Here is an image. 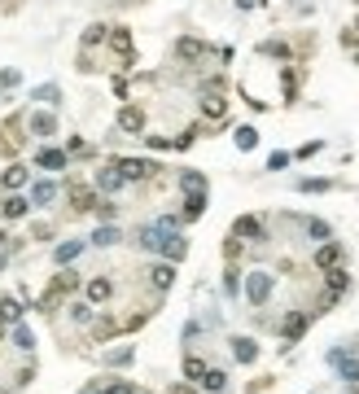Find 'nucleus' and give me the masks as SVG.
Returning <instances> with one entry per match:
<instances>
[{"mask_svg": "<svg viewBox=\"0 0 359 394\" xmlns=\"http://www.w3.org/2000/svg\"><path fill=\"white\" fill-rule=\"evenodd\" d=\"M101 386H105V381H92V386H83L79 394H101Z\"/></svg>", "mask_w": 359, "mask_h": 394, "instance_id": "nucleus-51", "label": "nucleus"}, {"mask_svg": "<svg viewBox=\"0 0 359 394\" xmlns=\"http://www.w3.org/2000/svg\"><path fill=\"white\" fill-rule=\"evenodd\" d=\"M70 153H88V145H83V140L75 136V140H70V145H66V158H70Z\"/></svg>", "mask_w": 359, "mask_h": 394, "instance_id": "nucleus-50", "label": "nucleus"}, {"mask_svg": "<svg viewBox=\"0 0 359 394\" xmlns=\"http://www.w3.org/2000/svg\"><path fill=\"white\" fill-rule=\"evenodd\" d=\"M171 394H197V390H188V386H171Z\"/></svg>", "mask_w": 359, "mask_h": 394, "instance_id": "nucleus-53", "label": "nucleus"}, {"mask_svg": "<svg viewBox=\"0 0 359 394\" xmlns=\"http://www.w3.org/2000/svg\"><path fill=\"white\" fill-rule=\"evenodd\" d=\"M123 184H127V180H123V175L114 171V162H110V166H101V171H97V193H118Z\"/></svg>", "mask_w": 359, "mask_h": 394, "instance_id": "nucleus-17", "label": "nucleus"}, {"mask_svg": "<svg viewBox=\"0 0 359 394\" xmlns=\"http://www.w3.org/2000/svg\"><path fill=\"white\" fill-rule=\"evenodd\" d=\"M66 149H53V145H44L40 153H35V166H40V171H66Z\"/></svg>", "mask_w": 359, "mask_h": 394, "instance_id": "nucleus-12", "label": "nucleus"}, {"mask_svg": "<svg viewBox=\"0 0 359 394\" xmlns=\"http://www.w3.org/2000/svg\"><path fill=\"white\" fill-rule=\"evenodd\" d=\"M27 131H31V136H40V140H49V136H57V118L49 110H35L27 118Z\"/></svg>", "mask_w": 359, "mask_h": 394, "instance_id": "nucleus-10", "label": "nucleus"}, {"mask_svg": "<svg viewBox=\"0 0 359 394\" xmlns=\"http://www.w3.org/2000/svg\"><path fill=\"white\" fill-rule=\"evenodd\" d=\"M145 145L149 149H171V140H166V136H145Z\"/></svg>", "mask_w": 359, "mask_h": 394, "instance_id": "nucleus-48", "label": "nucleus"}, {"mask_svg": "<svg viewBox=\"0 0 359 394\" xmlns=\"http://www.w3.org/2000/svg\"><path fill=\"white\" fill-rule=\"evenodd\" d=\"M101 394H136V386H131V381H105Z\"/></svg>", "mask_w": 359, "mask_h": 394, "instance_id": "nucleus-41", "label": "nucleus"}, {"mask_svg": "<svg viewBox=\"0 0 359 394\" xmlns=\"http://www.w3.org/2000/svg\"><path fill=\"white\" fill-rule=\"evenodd\" d=\"M224 294H228V298L241 294V272H237L232 263H228V272H224Z\"/></svg>", "mask_w": 359, "mask_h": 394, "instance_id": "nucleus-36", "label": "nucleus"}, {"mask_svg": "<svg viewBox=\"0 0 359 394\" xmlns=\"http://www.w3.org/2000/svg\"><path fill=\"white\" fill-rule=\"evenodd\" d=\"M0 92H5V88H0Z\"/></svg>", "mask_w": 359, "mask_h": 394, "instance_id": "nucleus-57", "label": "nucleus"}, {"mask_svg": "<svg viewBox=\"0 0 359 394\" xmlns=\"http://www.w3.org/2000/svg\"><path fill=\"white\" fill-rule=\"evenodd\" d=\"M232 237H237V241H263V219H254V215H241V219H237L232 223Z\"/></svg>", "mask_w": 359, "mask_h": 394, "instance_id": "nucleus-9", "label": "nucleus"}, {"mask_svg": "<svg viewBox=\"0 0 359 394\" xmlns=\"http://www.w3.org/2000/svg\"><path fill=\"white\" fill-rule=\"evenodd\" d=\"M0 325H22V303L18 298H0Z\"/></svg>", "mask_w": 359, "mask_h": 394, "instance_id": "nucleus-22", "label": "nucleus"}, {"mask_svg": "<svg viewBox=\"0 0 359 394\" xmlns=\"http://www.w3.org/2000/svg\"><path fill=\"white\" fill-rule=\"evenodd\" d=\"M53 197H57V184H53V180H40V184L31 188V197H27V201H31V206H49Z\"/></svg>", "mask_w": 359, "mask_h": 394, "instance_id": "nucleus-27", "label": "nucleus"}, {"mask_svg": "<svg viewBox=\"0 0 359 394\" xmlns=\"http://www.w3.org/2000/svg\"><path fill=\"white\" fill-rule=\"evenodd\" d=\"M202 390L224 394V390H228V373H224V368H206V377H202Z\"/></svg>", "mask_w": 359, "mask_h": 394, "instance_id": "nucleus-25", "label": "nucleus"}, {"mask_svg": "<svg viewBox=\"0 0 359 394\" xmlns=\"http://www.w3.org/2000/svg\"><path fill=\"white\" fill-rule=\"evenodd\" d=\"M232 355L241 364H254L259 360V346H254V338H232Z\"/></svg>", "mask_w": 359, "mask_h": 394, "instance_id": "nucleus-26", "label": "nucleus"}, {"mask_svg": "<svg viewBox=\"0 0 359 394\" xmlns=\"http://www.w3.org/2000/svg\"><path fill=\"white\" fill-rule=\"evenodd\" d=\"M9 342H14L22 355H31V351H35V333H31L27 325H14V329H9Z\"/></svg>", "mask_w": 359, "mask_h": 394, "instance_id": "nucleus-24", "label": "nucleus"}, {"mask_svg": "<svg viewBox=\"0 0 359 394\" xmlns=\"http://www.w3.org/2000/svg\"><path fill=\"white\" fill-rule=\"evenodd\" d=\"M83 245H88V241H62V245H57V263H62V267H66V263H75L79 254H83Z\"/></svg>", "mask_w": 359, "mask_h": 394, "instance_id": "nucleus-31", "label": "nucleus"}, {"mask_svg": "<svg viewBox=\"0 0 359 394\" xmlns=\"http://www.w3.org/2000/svg\"><path fill=\"white\" fill-rule=\"evenodd\" d=\"M175 57L197 62V57H206V44H202V40H180V44H175Z\"/></svg>", "mask_w": 359, "mask_h": 394, "instance_id": "nucleus-28", "label": "nucleus"}, {"mask_svg": "<svg viewBox=\"0 0 359 394\" xmlns=\"http://www.w3.org/2000/svg\"><path fill=\"white\" fill-rule=\"evenodd\" d=\"M105 40H110V44H114L118 53H123V62H131V35H127L123 27H114L110 35H105Z\"/></svg>", "mask_w": 359, "mask_h": 394, "instance_id": "nucleus-32", "label": "nucleus"}, {"mask_svg": "<svg viewBox=\"0 0 359 394\" xmlns=\"http://www.w3.org/2000/svg\"><path fill=\"white\" fill-rule=\"evenodd\" d=\"M79 289V272H57V276H53V285H49V289H44L40 294V303H35V311H44V316H53V311H62V298H70V294H75Z\"/></svg>", "mask_w": 359, "mask_h": 394, "instance_id": "nucleus-1", "label": "nucleus"}, {"mask_svg": "<svg viewBox=\"0 0 359 394\" xmlns=\"http://www.w3.org/2000/svg\"><path fill=\"white\" fill-rule=\"evenodd\" d=\"M70 320H75V325H92V320H97V307L79 298V303H70Z\"/></svg>", "mask_w": 359, "mask_h": 394, "instance_id": "nucleus-30", "label": "nucleus"}, {"mask_svg": "<svg viewBox=\"0 0 359 394\" xmlns=\"http://www.w3.org/2000/svg\"><path fill=\"white\" fill-rule=\"evenodd\" d=\"M259 53H268V57H290V49H285V44H276V40H268Z\"/></svg>", "mask_w": 359, "mask_h": 394, "instance_id": "nucleus-44", "label": "nucleus"}, {"mask_svg": "<svg viewBox=\"0 0 359 394\" xmlns=\"http://www.w3.org/2000/svg\"><path fill=\"white\" fill-rule=\"evenodd\" d=\"M5 263H9V254H0V267H5Z\"/></svg>", "mask_w": 359, "mask_h": 394, "instance_id": "nucleus-54", "label": "nucleus"}, {"mask_svg": "<svg viewBox=\"0 0 359 394\" xmlns=\"http://www.w3.org/2000/svg\"><path fill=\"white\" fill-rule=\"evenodd\" d=\"M18 149H22V123L14 118V123H5V127H0V153L9 158V153H18Z\"/></svg>", "mask_w": 359, "mask_h": 394, "instance_id": "nucleus-15", "label": "nucleus"}, {"mask_svg": "<svg viewBox=\"0 0 359 394\" xmlns=\"http://www.w3.org/2000/svg\"><path fill=\"white\" fill-rule=\"evenodd\" d=\"M105 364H114V368H127V364H131V346H123V351H110V355H105Z\"/></svg>", "mask_w": 359, "mask_h": 394, "instance_id": "nucleus-40", "label": "nucleus"}, {"mask_svg": "<svg viewBox=\"0 0 359 394\" xmlns=\"http://www.w3.org/2000/svg\"><path fill=\"white\" fill-rule=\"evenodd\" d=\"M184 377L202 381V377H206V360H202V355H184Z\"/></svg>", "mask_w": 359, "mask_h": 394, "instance_id": "nucleus-33", "label": "nucleus"}, {"mask_svg": "<svg viewBox=\"0 0 359 394\" xmlns=\"http://www.w3.org/2000/svg\"><path fill=\"white\" fill-rule=\"evenodd\" d=\"M27 180H31V171H27V166H22V162H9V171L0 175V184H5L9 193H18V188L27 184Z\"/></svg>", "mask_w": 359, "mask_h": 394, "instance_id": "nucleus-18", "label": "nucleus"}, {"mask_svg": "<svg viewBox=\"0 0 359 394\" xmlns=\"http://www.w3.org/2000/svg\"><path fill=\"white\" fill-rule=\"evenodd\" d=\"M272 289H276L272 272H250V276H246V298H250L254 307H263V303H268V298H272Z\"/></svg>", "mask_w": 359, "mask_h": 394, "instance_id": "nucleus-4", "label": "nucleus"}, {"mask_svg": "<svg viewBox=\"0 0 359 394\" xmlns=\"http://www.w3.org/2000/svg\"><path fill=\"white\" fill-rule=\"evenodd\" d=\"M110 298H114V281L110 276H92L88 285H83V303L101 307V303H110Z\"/></svg>", "mask_w": 359, "mask_h": 394, "instance_id": "nucleus-6", "label": "nucleus"}, {"mask_svg": "<svg viewBox=\"0 0 359 394\" xmlns=\"http://www.w3.org/2000/svg\"><path fill=\"white\" fill-rule=\"evenodd\" d=\"M281 83H285V101H294V97H298V70H294V66H285Z\"/></svg>", "mask_w": 359, "mask_h": 394, "instance_id": "nucleus-38", "label": "nucleus"}, {"mask_svg": "<svg viewBox=\"0 0 359 394\" xmlns=\"http://www.w3.org/2000/svg\"><path fill=\"white\" fill-rule=\"evenodd\" d=\"M97 215H101V219H105V223H110V219H114V215H118V206H114V201H97Z\"/></svg>", "mask_w": 359, "mask_h": 394, "instance_id": "nucleus-45", "label": "nucleus"}, {"mask_svg": "<svg viewBox=\"0 0 359 394\" xmlns=\"http://www.w3.org/2000/svg\"><path fill=\"white\" fill-rule=\"evenodd\" d=\"M35 101L57 105V101H62V88H57V83H44V88H35Z\"/></svg>", "mask_w": 359, "mask_h": 394, "instance_id": "nucleus-37", "label": "nucleus"}, {"mask_svg": "<svg viewBox=\"0 0 359 394\" xmlns=\"http://www.w3.org/2000/svg\"><path fill=\"white\" fill-rule=\"evenodd\" d=\"M259 5V0H237V9H254Z\"/></svg>", "mask_w": 359, "mask_h": 394, "instance_id": "nucleus-52", "label": "nucleus"}, {"mask_svg": "<svg viewBox=\"0 0 359 394\" xmlns=\"http://www.w3.org/2000/svg\"><path fill=\"white\" fill-rule=\"evenodd\" d=\"M22 75H18V70H0V88H14V83H18Z\"/></svg>", "mask_w": 359, "mask_h": 394, "instance_id": "nucleus-47", "label": "nucleus"}, {"mask_svg": "<svg viewBox=\"0 0 359 394\" xmlns=\"http://www.w3.org/2000/svg\"><path fill=\"white\" fill-rule=\"evenodd\" d=\"M202 210H206V193H188V197H184V210H180V219L193 223V219H202Z\"/></svg>", "mask_w": 359, "mask_h": 394, "instance_id": "nucleus-21", "label": "nucleus"}, {"mask_svg": "<svg viewBox=\"0 0 359 394\" xmlns=\"http://www.w3.org/2000/svg\"><path fill=\"white\" fill-rule=\"evenodd\" d=\"M105 35H110V27H101V22H92V27L83 31V53H88V49H97V44L105 40Z\"/></svg>", "mask_w": 359, "mask_h": 394, "instance_id": "nucleus-34", "label": "nucleus"}, {"mask_svg": "<svg viewBox=\"0 0 359 394\" xmlns=\"http://www.w3.org/2000/svg\"><path fill=\"white\" fill-rule=\"evenodd\" d=\"M149 285H153V289H158V294H166V289H171V285H175V263H153V267H149Z\"/></svg>", "mask_w": 359, "mask_h": 394, "instance_id": "nucleus-11", "label": "nucleus"}, {"mask_svg": "<svg viewBox=\"0 0 359 394\" xmlns=\"http://www.w3.org/2000/svg\"><path fill=\"white\" fill-rule=\"evenodd\" d=\"M224 114H228V101H224V92H202V118L219 123Z\"/></svg>", "mask_w": 359, "mask_h": 394, "instance_id": "nucleus-14", "label": "nucleus"}, {"mask_svg": "<svg viewBox=\"0 0 359 394\" xmlns=\"http://www.w3.org/2000/svg\"><path fill=\"white\" fill-rule=\"evenodd\" d=\"M303 232H307V237H316L320 245H325V241H333V228H329L325 219H303Z\"/></svg>", "mask_w": 359, "mask_h": 394, "instance_id": "nucleus-29", "label": "nucleus"}, {"mask_svg": "<svg viewBox=\"0 0 359 394\" xmlns=\"http://www.w3.org/2000/svg\"><path fill=\"white\" fill-rule=\"evenodd\" d=\"M136 394H145V390H136Z\"/></svg>", "mask_w": 359, "mask_h": 394, "instance_id": "nucleus-56", "label": "nucleus"}, {"mask_svg": "<svg viewBox=\"0 0 359 394\" xmlns=\"http://www.w3.org/2000/svg\"><path fill=\"white\" fill-rule=\"evenodd\" d=\"M31 377H35V364H27V368H22V373H18L14 381H18V386H31Z\"/></svg>", "mask_w": 359, "mask_h": 394, "instance_id": "nucleus-49", "label": "nucleus"}, {"mask_svg": "<svg viewBox=\"0 0 359 394\" xmlns=\"http://www.w3.org/2000/svg\"><path fill=\"white\" fill-rule=\"evenodd\" d=\"M281 166H290V153H272L268 158V171H281Z\"/></svg>", "mask_w": 359, "mask_h": 394, "instance_id": "nucleus-46", "label": "nucleus"}, {"mask_svg": "<svg viewBox=\"0 0 359 394\" xmlns=\"http://www.w3.org/2000/svg\"><path fill=\"white\" fill-rule=\"evenodd\" d=\"M114 171L123 175L127 184H140V180H149V175H158L162 166H158V162H149V158H118V162H114Z\"/></svg>", "mask_w": 359, "mask_h": 394, "instance_id": "nucleus-2", "label": "nucleus"}, {"mask_svg": "<svg viewBox=\"0 0 359 394\" xmlns=\"http://www.w3.org/2000/svg\"><path fill=\"white\" fill-rule=\"evenodd\" d=\"M118 131L140 136V131H145V110H140V105H123V110H118Z\"/></svg>", "mask_w": 359, "mask_h": 394, "instance_id": "nucleus-7", "label": "nucleus"}, {"mask_svg": "<svg viewBox=\"0 0 359 394\" xmlns=\"http://www.w3.org/2000/svg\"><path fill=\"white\" fill-rule=\"evenodd\" d=\"M298 188H303V193H329V180H298Z\"/></svg>", "mask_w": 359, "mask_h": 394, "instance_id": "nucleus-42", "label": "nucleus"}, {"mask_svg": "<svg viewBox=\"0 0 359 394\" xmlns=\"http://www.w3.org/2000/svg\"><path fill=\"white\" fill-rule=\"evenodd\" d=\"M158 254L166 259V263H180L188 254V245H184V237L180 232H162V245H158Z\"/></svg>", "mask_w": 359, "mask_h": 394, "instance_id": "nucleus-13", "label": "nucleus"}, {"mask_svg": "<svg viewBox=\"0 0 359 394\" xmlns=\"http://www.w3.org/2000/svg\"><path fill=\"white\" fill-rule=\"evenodd\" d=\"M224 259H228V263L241 259V241H237V237H228V241H224Z\"/></svg>", "mask_w": 359, "mask_h": 394, "instance_id": "nucleus-43", "label": "nucleus"}, {"mask_svg": "<svg viewBox=\"0 0 359 394\" xmlns=\"http://www.w3.org/2000/svg\"><path fill=\"white\" fill-rule=\"evenodd\" d=\"M180 184H184V193H206V175H202V171H184V175H180Z\"/></svg>", "mask_w": 359, "mask_h": 394, "instance_id": "nucleus-35", "label": "nucleus"}, {"mask_svg": "<svg viewBox=\"0 0 359 394\" xmlns=\"http://www.w3.org/2000/svg\"><path fill=\"white\" fill-rule=\"evenodd\" d=\"M259 145V131L254 127H237V149H254Z\"/></svg>", "mask_w": 359, "mask_h": 394, "instance_id": "nucleus-39", "label": "nucleus"}, {"mask_svg": "<svg viewBox=\"0 0 359 394\" xmlns=\"http://www.w3.org/2000/svg\"><path fill=\"white\" fill-rule=\"evenodd\" d=\"M329 364L342 373V381L351 386L355 394H359V355H351V351H329Z\"/></svg>", "mask_w": 359, "mask_h": 394, "instance_id": "nucleus-3", "label": "nucleus"}, {"mask_svg": "<svg viewBox=\"0 0 359 394\" xmlns=\"http://www.w3.org/2000/svg\"><path fill=\"white\" fill-rule=\"evenodd\" d=\"M97 188H83V184H75V188H70V206H75L79 215H88V210H97Z\"/></svg>", "mask_w": 359, "mask_h": 394, "instance_id": "nucleus-16", "label": "nucleus"}, {"mask_svg": "<svg viewBox=\"0 0 359 394\" xmlns=\"http://www.w3.org/2000/svg\"><path fill=\"white\" fill-rule=\"evenodd\" d=\"M355 66H359V53H355Z\"/></svg>", "mask_w": 359, "mask_h": 394, "instance_id": "nucleus-55", "label": "nucleus"}, {"mask_svg": "<svg viewBox=\"0 0 359 394\" xmlns=\"http://www.w3.org/2000/svg\"><path fill=\"white\" fill-rule=\"evenodd\" d=\"M27 210H31V201L22 197V193H9L5 201H0V215H5V219H22Z\"/></svg>", "mask_w": 359, "mask_h": 394, "instance_id": "nucleus-19", "label": "nucleus"}, {"mask_svg": "<svg viewBox=\"0 0 359 394\" xmlns=\"http://www.w3.org/2000/svg\"><path fill=\"white\" fill-rule=\"evenodd\" d=\"M88 241L97 245V250H110V245H118V241H123V232H118L114 223H105V228H97V232L88 237Z\"/></svg>", "mask_w": 359, "mask_h": 394, "instance_id": "nucleus-23", "label": "nucleus"}, {"mask_svg": "<svg viewBox=\"0 0 359 394\" xmlns=\"http://www.w3.org/2000/svg\"><path fill=\"white\" fill-rule=\"evenodd\" d=\"M307 325H311V311H290V316L281 320V338L285 342H298L307 333Z\"/></svg>", "mask_w": 359, "mask_h": 394, "instance_id": "nucleus-8", "label": "nucleus"}, {"mask_svg": "<svg viewBox=\"0 0 359 394\" xmlns=\"http://www.w3.org/2000/svg\"><path fill=\"white\" fill-rule=\"evenodd\" d=\"M329 276V285H325V294H333V298H342L346 289H351V272L346 267H333V272H325Z\"/></svg>", "mask_w": 359, "mask_h": 394, "instance_id": "nucleus-20", "label": "nucleus"}, {"mask_svg": "<svg viewBox=\"0 0 359 394\" xmlns=\"http://www.w3.org/2000/svg\"><path fill=\"white\" fill-rule=\"evenodd\" d=\"M311 263H316L320 272H333V267H342L346 263V250H342V241H325L316 250V254H311Z\"/></svg>", "mask_w": 359, "mask_h": 394, "instance_id": "nucleus-5", "label": "nucleus"}]
</instances>
